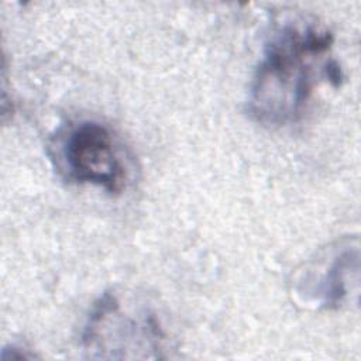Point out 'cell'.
<instances>
[{
  "instance_id": "obj_1",
  "label": "cell",
  "mask_w": 361,
  "mask_h": 361,
  "mask_svg": "<svg viewBox=\"0 0 361 361\" xmlns=\"http://www.w3.org/2000/svg\"><path fill=\"white\" fill-rule=\"evenodd\" d=\"M333 34L313 23H285L265 44L250 86L247 111L264 126L298 120L306 109L319 78L333 86L341 82L334 59H324Z\"/></svg>"
},
{
  "instance_id": "obj_2",
  "label": "cell",
  "mask_w": 361,
  "mask_h": 361,
  "mask_svg": "<svg viewBox=\"0 0 361 361\" xmlns=\"http://www.w3.org/2000/svg\"><path fill=\"white\" fill-rule=\"evenodd\" d=\"M165 331L155 312L137 298L104 292L92 306L82 345L94 358H161Z\"/></svg>"
},
{
  "instance_id": "obj_3",
  "label": "cell",
  "mask_w": 361,
  "mask_h": 361,
  "mask_svg": "<svg viewBox=\"0 0 361 361\" xmlns=\"http://www.w3.org/2000/svg\"><path fill=\"white\" fill-rule=\"evenodd\" d=\"M56 161L66 178L90 183L111 195L126 189L128 168L121 144L111 130L93 120L71 126L56 141Z\"/></svg>"
},
{
  "instance_id": "obj_4",
  "label": "cell",
  "mask_w": 361,
  "mask_h": 361,
  "mask_svg": "<svg viewBox=\"0 0 361 361\" xmlns=\"http://www.w3.org/2000/svg\"><path fill=\"white\" fill-rule=\"evenodd\" d=\"M360 250L358 245H345L337 251L326 271L320 275L314 296L326 309H337L348 293V279L358 275Z\"/></svg>"
}]
</instances>
